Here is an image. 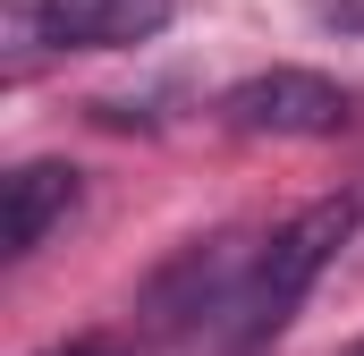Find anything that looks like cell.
Listing matches in <instances>:
<instances>
[{"label": "cell", "instance_id": "1", "mask_svg": "<svg viewBox=\"0 0 364 356\" xmlns=\"http://www.w3.org/2000/svg\"><path fill=\"white\" fill-rule=\"evenodd\" d=\"M356 238V204L331 195V204H305L296 221H279L272 238L255 246V280H246V323L237 340H272L296 323V305L314 297V280L331 271V255Z\"/></svg>", "mask_w": 364, "mask_h": 356}, {"label": "cell", "instance_id": "2", "mask_svg": "<svg viewBox=\"0 0 364 356\" xmlns=\"http://www.w3.org/2000/svg\"><path fill=\"white\" fill-rule=\"evenodd\" d=\"M246 280H255V246H237V238H195L186 255L144 280V323L153 331H220L229 314L246 323Z\"/></svg>", "mask_w": 364, "mask_h": 356}, {"label": "cell", "instance_id": "3", "mask_svg": "<svg viewBox=\"0 0 364 356\" xmlns=\"http://www.w3.org/2000/svg\"><path fill=\"white\" fill-rule=\"evenodd\" d=\"M220 127H237V136H339L348 93L314 68H255L220 93Z\"/></svg>", "mask_w": 364, "mask_h": 356}, {"label": "cell", "instance_id": "4", "mask_svg": "<svg viewBox=\"0 0 364 356\" xmlns=\"http://www.w3.org/2000/svg\"><path fill=\"white\" fill-rule=\"evenodd\" d=\"M43 17V43L60 51H127V43H153L178 0H34Z\"/></svg>", "mask_w": 364, "mask_h": 356}, {"label": "cell", "instance_id": "5", "mask_svg": "<svg viewBox=\"0 0 364 356\" xmlns=\"http://www.w3.org/2000/svg\"><path fill=\"white\" fill-rule=\"evenodd\" d=\"M77 195H85V178L68 170V162H26V170H9V255H34L68 212H77Z\"/></svg>", "mask_w": 364, "mask_h": 356}, {"label": "cell", "instance_id": "6", "mask_svg": "<svg viewBox=\"0 0 364 356\" xmlns=\"http://www.w3.org/2000/svg\"><path fill=\"white\" fill-rule=\"evenodd\" d=\"M322 26H339V34H364V0H322Z\"/></svg>", "mask_w": 364, "mask_h": 356}, {"label": "cell", "instance_id": "7", "mask_svg": "<svg viewBox=\"0 0 364 356\" xmlns=\"http://www.w3.org/2000/svg\"><path fill=\"white\" fill-rule=\"evenodd\" d=\"M51 356H127V348H110V340H68V348H51Z\"/></svg>", "mask_w": 364, "mask_h": 356}, {"label": "cell", "instance_id": "8", "mask_svg": "<svg viewBox=\"0 0 364 356\" xmlns=\"http://www.w3.org/2000/svg\"><path fill=\"white\" fill-rule=\"evenodd\" d=\"M348 356H364V340H356V348H348Z\"/></svg>", "mask_w": 364, "mask_h": 356}]
</instances>
